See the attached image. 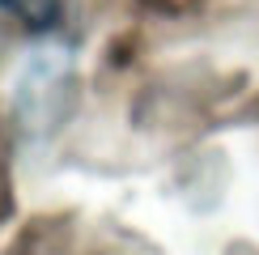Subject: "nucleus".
<instances>
[{
	"instance_id": "7ed1b4c3",
	"label": "nucleus",
	"mask_w": 259,
	"mask_h": 255,
	"mask_svg": "<svg viewBox=\"0 0 259 255\" xmlns=\"http://www.w3.org/2000/svg\"><path fill=\"white\" fill-rule=\"evenodd\" d=\"M17 255H60V251H51L47 242H26V247H21Z\"/></svg>"
},
{
	"instance_id": "f03ea898",
	"label": "nucleus",
	"mask_w": 259,
	"mask_h": 255,
	"mask_svg": "<svg viewBox=\"0 0 259 255\" xmlns=\"http://www.w3.org/2000/svg\"><path fill=\"white\" fill-rule=\"evenodd\" d=\"M9 208H13V196H9V170H5V157H0V221L9 217Z\"/></svg>"
},
{
	"instance_id": "f257e3e1",
	"label": "nucleus",
	"mask_w": 259,
	"mask_h": 255,
	"mask_svg": "<svg viewBox=\"0 0 259 255\" xmlns=\"http://www.w3.org/2000/svg\"><path fill=\"white\" fill-rule=\"evenodd\" d=\"M0 13L21 21L26 30H47L60 13V0H0Z\"/></svg>"
}]
</instances>
